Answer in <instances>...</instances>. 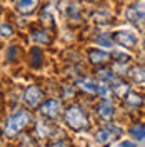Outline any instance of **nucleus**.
<instances>
[{"label": "nucleus", "instance_id": "6e6552de", "mask_svg": "<svg viewBox=\"0 0 145 147\" xmlns=\"http://www.w3.org/2000/svg\"><path fill=\"white\" fill-rule=\"evenodd\" d=\"M89 59H90L92 64H103L109 60V54L103 50H99V49H92L89 52Z\"/></svg>", "mask_w": 145, "mask_h": 147}, {"label": "nucleus", "instance_id": "20e7f679", "mask_svg": "<svg viewBox=\"0 0 145 147\" xmlns=\"http://www.w3.org/2000/svg\"><path fill=\"white\" fill-rule=\"evenodd\" d=\"M113 42L120 44L125 49H134L137 44V35L134 32H128V30H120V32H115L113 34Z\"/></svg>", "mask_w": 145, "mask_h": 147}, {"label": "nucleus", "instance_id": "aec40b11", "mask_svg": "<svg viewBox=\"0 0 145 147\" xmlns=\"http://www.w3.org/2000/svg\"><path fill=\"white\" fill-rule=\"evenodd\" d=\"M0 147H3V146H2V142H0Z\"/></svg>", "mask_w": 145, "mask_h": 147}, {"label": "nucleus", "instance_id": "412c9836", "mask_svg": "<svg viewBox=\"0 0 145 147\" xmlns=\"http://www.w3.org/2000/svg\"><path fill=\"white\" fill-rule=\"evenodd\" d=\"M0 10H2V9H0Z\"/></svg>", "mask_w": 145, "mask_h": 147}, {"label": "nucleus", "instance_id": "f8f14e48", "mask_svg": "<svg viewBox=\"0 0 145 147\" xmlns=\"http://www.w3.org/2000/svg\"><path fill=\"white\" fill-rule=\"evenodd\" d=\"M13 27L9 24H0V38H10L13 35Z\"/></svg>", "mask_w": 145, "mask_h": 147}, {"label": "nucleus", "instance_id": "f257e3e1", "mask_svg": "<svg viewBox=\"0 0 145 147\" xmlns=\"http://www.w3.org/2000/svg\"><path fill=\"white\" fill-rule=\"evenodd\" d=\"M30 120H32V115H30L28 110H18L17 114H13V115L9 117V120H7V124H5V127H3L5 136H7V137L17 136L23 127H27Z\"/></svg>", "mask_w": 145, "mask_h": 147}, {"label": "nucleus", "instance_id": "7ed1b4c3", "mask_svg": "<svg viewBox=\"0 0 145 147\" xmlns=\"http://www.w3.org/2000/svg\"><path fill=\"white\" fill-rule=\"evenodd\" d=\"M65 120H67V124L72 129H85V125H87L85 114L82 112L80 107H75V105L70 107V109H67V112H65Z\"/></svg>", "mask_w": 145, "mask_h": 147}, {"label": "nucleus", "instance_id": "4468645a", "mask_svg": "<svg viewBox=\"0 0 145 147\" xmlns=\"http://www.w3.org/2000/svg\"><path fill=\"white\" fill-rule=\"evenodd\" d=\"M79 87H82L83 90H89V92H97V87H95V84L92 82L90 79H80L79 80Z\"/></svg>", "mask_w": 145, "mask_h": 147}, {"label": "nucleus", "instance_id": "39448f33", "mask_svg": "<svg viewBox=\"0 0 145 147\" xmlns=\"http://www.w3.org/2000/svg\"><path fill=\"white\" fill-rule=\"evenodd\" d=\"M42 97H44V94L37 85H30V87H27V90L23 92V102L28 107H37L42 100Z\"/></svg>", "mask_w": 145, "mask_h": 147}, {"label": "nucleus", "instance_id": "1a4fd4ad", "mask_svg": "<svg viewBox=\"0 0 145 147\" xmlns=\"http://www.w3.org/2000/svg\"><path fill=\"white\" fill-rule=\"evenodd\" d=\"M32 38L35 40L37 44H40V45H47L50 42V35H48L47 30H37V28H34L32 30Z\"/></svg>", "mask_w": 145, "mask_h": 147}, {"label": "nucleus", "instance_id": "f03ea898", "mask_svg": "<svg viewBox=\"0 0 145 147\" xmlns=\"http://www.w3.org/2000/svg\"><path fill=\"white\" fill-rule=\"evenodd\" d=\"M127 20L137 28H145V3H134L127 9Z\"/></svg>", "mask_w": 145, "mask_h": 147}, {"label": "nucleus", "instance_id": "a211bd4d", "mask_svg": "<svg viewBox=\"0 0 145 147\" xmlns=\"http://www.w3.org/2000/svg\"><path fill=\"white\" fill-rule=\"evenodd\" d=\"M12 55H13V59H17V55H18V47L17 45H10L9 47V55H7V59H12Z\"/></svg>", "mask_w": 145, "mask_h": 147}, {"label": "nucleus", "instance_id": "dca6fc26", "mask_svg": "<svg viewBox=\"0 0 145 147\" xmlns=\"http://www.w3.org/2000/svg\"><path fill=\"white\" fill-rule=\"evenodd\" d=\"M97 44H103L105 47H112L115 42H113V37L110 34H102V35L97 38Z\"/></svg>", "mask_w": 145, "mask_h": 147}, {"label": "nucleus", "instance_id": "ddd939ff", "mask_svg": "<svg viewBox=\"0 0 145 147\" xmlns=\"http://www.w3.org/2000/svg\"><path fill=\"white\" fill-rule=\"evenodd\" d=\"M40 20L44 25H48V27H55V22H54V13H50L48 10H44L42 15H40Z\"/></svg>", "mask_w": 145, "mask_h": 147}, {"label": "nucleus", "instance_id": "2eb2a0df", "mask_svg": "<svg viewBox=\"0 0 145 147\" xmlns=\"http://www.w3.org/2000/svg\"><path fill=\"white\" fill-rule=\"evenodd\" d=\"M99 112L103 119H110V117H112V105H110L109 102H103V104L100 105Z\"/></svg>", "mask_w": 145, "mask_h": 147}, {"label": "nucleus", "instance_id": "9b49d317", "mask_svg": "<svg viewBox=\"0 0 145 147\" xmlns=\"http://www.w3.org/2000/svg\"><path fill=\"white\" fill-rule=\"evenodd\" d=\"M30 55H32V65L40 67V64H42V50H40V47H34Z\"/></svg>", "mask_w": 145, "mask_h": 147}, {"label": "nucleus", "instance_id": "0eeeda50", "mask_svg": "<svg viewBox=\"0 0 145 147\" xmlns=\"http://www.w3.org/2000/svg\"><path fill=\"white\" fill-rule=\"evenodd\" d=\"M40 112L47 115V117H57L58 115V112H60V102L57 100V99H52V100H47L42 107H40Z\"/></svg>", "mask_w": 145, "mask_h": 147}, {"label": "nucleus", "instance_id": "f3484780", "mask_svg": "<svg viewBox=\"0 0 145 147\" xmlns=\"http://www.w3.org/2000/svg\"><path fill=\"white\" fill-rule=\"evenodd\" d=\"M132 134H134V136H135V137L140 140V139L145 137V129L142 127V125H135V127L132 129Z\"/></svg>", "mask_w": 145, "mask_h": 147}, {"label": "nucleus", "instance_id": "6ab92c4d", "mask_svg": "<svg viewBox=\"0 0 145 147\" xmlns=\"http://www.w3.org/2000/svg\"><path fill=\"white\" fill-rule=\"evenodd\" d=\"M128 102H130V104H134V105H140V104H142L140 97H138V95H134V94H130V95H128Z\"/></svg>", "mask_w": 145, "mask_h": 147}, {"label": "nucleus", "instance_id": "423d86ee", "mask_svg": "<svg viewBox=\"0 0 145 147\" xmlns=\"http://www.w3.org/2000/svg\"><path fill=\"white\" fill-rule=\"evenodd\" d=\"M37 5H38V0H15V10L23 15L34 13L37 10Z\"/></svg>", "mask_w": 145, "mask_h": 147}, {"label": "nucleus", "instance_id": "9d476101", "mask_svg": "<svg viewBox=\"0 0 145 147\" xmlns=\"http://www.w3.org/2000/svg\"><path fill=\"white\" fill-rule=\"evenodd\" d=\"M130 75L135 82H145V67L144 65H137L130 70Z\"/></svg>", "mask_w": 145, "mask_h": 147}]
</instances>
